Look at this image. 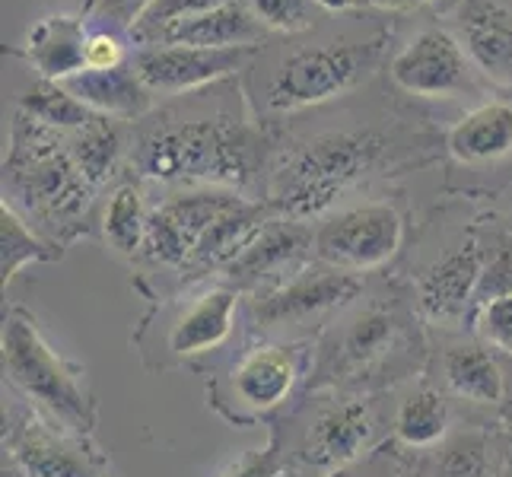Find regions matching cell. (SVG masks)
<instances>
[{"label":"cell","mask_w":512,"mask_h":477,"mask_svg":"<svg viewBox=\"0 0 512 477\" xmlns=\"http://www.w3.org/2000/svg\"><path fill=\"white\" fill-rule=\"evenodd\" d=\"M443 477H487V446L474 436H462L446 449Z\"/></svg>","instance_id":"cell-33"},{"label":"cell","mask_w":512,"mask_h":477,"mask_svg":"<svg viewBox=\"0 0 512 477\" xmlns=\"http://www.w3.org/2000/svg\"><path fill=\"white\" fill-rule=\"evenodd\" d=\"M280 477H303V474H293V471L287 474V471H284V474H280Z\"/></svg>","instance_id":"cell-41"},{"label":"cell","mask_w":512,"mask_h":477,"mask_svg":"<svg viewBox=\"0 0 512 477\" xmlns=\"http://www.w3.org/2000/svg\"><path fill=\"white\" fill-rule=\"evenodd\" d=\"M366 4L382 7V10H417L423 4H430V0H366Z\"/></svg>","instance_id":"cell-38"},{"label":"cell","mask_w":512,"mask_h":477,"mask_svg":"<svg viewBox=\"0 0 512 477\" xmlns=\"http://www.w3.org/2000/svg\"><path fill=\"white\" fill-rule=\"evenodd\" d=\"M20 112L58 134L61 131L74 134V131L90 128L93 121H99V115L93 109H86L64 83H55V80H39L32 90H26L20 96Z\"/></svg>","instance_id":"cell-24"},{"label":"cell","mask_w":512,"mask_h":477,"mask_svg":"<svg viewBox=\"0 0 512 477\" xmlns=\"http://www.w3.org/2000/svg\"><path fill=\"white\" fill-rule=\"evenodd\" d=\"M67 150H70V156H74L77 169L83 172V179L96 188L115 172L118 153H121V137L112 128L109 118H99L90 128L70 134Z\"/></svg>","instance_id":"cell-28"},{"label":"cell","mask_w":512,"mask_h":477,"mask_svg":"<svg viewBox=\"0 0 512 477\" xmlns=\"http://www.w3.org/2000/svg\"><path fill=\"white\" fill-rule=\"evenodd\" d=\"M264 35V26L255 20V13L229 0V4L191 16L185 23L169 26L153 45H194V48H236V45H255Z\"/></svg>","instance_id":"cell-19"},{"label":"cell","mask_w":512,"mask_h":477,"mask_svg":"<svg viewBox=\"0 0 512 477\" xmlns=\"http://www.w3.org/2000/svg\"><path fill=\"white\" fill-rule=\"evenodd\" d=\"M379 58V39L293 51L290 58L280 61L274 77L268 80L264 102H268L271 112H299L309 109V105H322L360 86L376 70Z\"/></svg>","instance_id":"cell-5"},{"label":"cell","mask_w":512,"mask_h":477,"mask_svg":"<svg viewBox=\"0 0 512 477\" xmlns=\"http://www.w3.org/2000/svg\"><path fill=\"white\" fill-rule=\"evenodd\" d=\"M125 64V45L112 32H93L86 45V70H112Z\"/></svg>","instance_id":"cell-35"},{"label":"cell","mask_w":512,"mask_h":477,"mask_svg":"<svg viewBox=\"0 0 512 477\" xmlns=\"http://www.w3.org/2000/svg\"><path fill=\"white\" fill-rule=\"evenodd\" d=\"M363 284L357 274L338 268H315L290 277L287 284H277L268 296L255 303V322L261 328L299 325L312 315H322L328 309H341L350 299H357Z\"/></svg>","instance_id":"cell-10"},{"label":"cell","mask_w":512,"mask_h":477,"mask_svg":"<svg viewBox=\"0 0 512 477\" xmlns=\"http://www.w3.org/2000/svg\"><path fill=\"white\" fill-rule=\"evenodd\" d=\"M229 4V0H153L150 10L140 16V23L131 29V35L140 45H153L160 35L175 26V23H185L191 16H201Z\"/></svg>","instance_id":"cell-30"},{"label":"cell","mask_w":512,"mask_h":477,"mask_svg":"<svg viewBox=\"0 0 512 477\" xmlns=\"http://www.w3.org/2000/svg\"><path fill=\"white\" fill-rule=\"evenodd\" d=\"M150 4L153 0H96V10L109 23L121 29H134L140 23V16L150 10Z\"/></svg>","instance_id":"cell-37"},{"label":"cell","mask_w":512,"mask_h":477,"mask_svg":"<svg viewBox=\"0 0 512 477\" xmlns=\"http://www.w3.org/2000/svg\"><path fill=\"white\" fill-rule=\"evenodd\" d=\"M147 220H150V214L144 210L140 191L134 185L115 188V194L109 198V204H105V214H102L105 242L121 255H134L137 249H144Z\"/></svg>","instance_id":"cell-27"},{"label":"cell","mask_w":512,"mask_h":477,"mask_svg":"<svg viewBox=\"0 0 512 477\" xmlns=\"http://www.w3.org/2000/svg\"><path fill=\"white\" fill-rule=\"evenodd\" d=\"M255 45L194 48V45H150L134 58L137 77L150 93H191L207 83L233 77L252 61Z\"/></svg>","instance_id":"cell-8"},{"label":"cell","mask_w":512,"mask_h":477,"mask_svg":"<svg viewBox=\"0 0 512 477\" xmlns=\"http://www.w3.org/2000/svg\"><path fill=\"white\" fill-rule=\"evenodd\" d=\"M239 309V293L229 287H214L201 293L194 303L182 309L169 328V350L175 357H201V353L217 350L229 334H233Z\"/></svg>","instance_id":"cell-17"},{"label":"cell","mask_w":512,"mask_h":477,"mask_svg":"<svg viewBox=\"0 0 512 477\" xmlns=\"http://www.w3.org/2000/svg\"><path fill=\"white\" fill-rule=\"evenodd\" d=\"M309 363L306 344H258L242 353L217 392L220 411L233 423H255L280 408Z\"/></svg>","instance_id":"cell-6"},{"label":"cell","mask_w":512,"mask_h":477,"mask_svg":"<svg viewBox=\"0 0 512 477\" xmlns=\"http://www.w3.org/2000/svg\"><path fill=\"white\" fill-rule=\"evenodd\" d=\"M306 249H315V236L306 226H299L296 220H271L252 239L249 249L229 264L226 274L242 287H255L261 280L280 277L284 271L296 268Z\"/></svg>","instance_id":"cell-16"},{"label":"cell","mask_w":512,"mask_h":477,"mask_svg":"<svg viewBox=\"0 0 512 477\" xmlns=\"http://www.w3.org/2000/svg\"><path fill=\"white\" fill-rule=\"evenodd\" d=\"M280 452H277V439H271L268 449H258V452H249L245 458L229 468L223 477H280Z\"/></svg>","instance_id":"cell-36"},{"label":"cell","mask_w":512,"mask_h":477,"mask_svg":"<svg viewBox=\"0 0 512 477\" xmlns=\"http://www.w3.org/2000/svg\"><path fill=\"white\" fill-rule=\"evenodd\" d=\"M392 80L414 96H452L468 83V55L449 32L423 29L392 61Z\"/></svg>","instance_id":"cell-11"},{"label":"cell","mask_w":512,"mask_h":477,"mask_svg":"<svg viewBox=\"0 0 512 477\" xmlns=\"http://www.w3.org/2000/svg\"><path fill=\"white\" fill-rule=\"evenodd\" d=\"M10 458L26 477H96L80 449H74L39 420H26L10 439Z\"/></svg>","instance_id":"cell-20"},{"label":"cell","mask_w":512,"mask_h":477,"mask_svg":"<svg viewBox=\"0 0 512 477\" xmlns=\"http://www.w3.org/2000/svg\"><path fill=\"white\" fill-rule=\"evenodd\" d=\"M443 373L452 392L465 401L500 404L506 395L500 366L484 347H452L443 360Z\"/></svg>","instance_id":"cell-23"},{"label":"cell","mask_w":512,"mask_h":477,"mask_svg":"<svg viewBox=\"0 0 512 477\" xmlns=\"http://www.w3.org/2000/svg\"><path fill=\"white\" fill-rule=\"evenodd\" d=\"M236 201L242 198L226 191H194V194H179V198L166 201L163 207H156L147 220L144 255L150 261L169 264V268H188L201 236Z\"/></svg>","instance_id":"cell-9"},{"label":"cell","mask_w":512,"mask_h":477,"mask_svg":"<svg viewBox=\"0 0 512 477\" xmlns=\"http://www.w3.org/2000/svg\"><path fill=\"white\" fill-rule=\"evenodd\" d=\"M86 45H90V32L80 16L51 13L26 32L23 55L42 80L67 83L86 70Z\"/></svg>","instance_id":"cell-13"},{"label":"cell","mask_w":512,"mask_h":477,"mask_svg":"<svg viewBox=\"0 0 512 477\" xmlns=\"http://www.w3.org/2000/svg\"><path fill=\"white\" fill-rule=\"evenodd\" d=\"M474 328H478L481 341H487L490 347L512 353V293L490 299L487 306L474 312Z\"/></svg>","instance_id":"cell-32"},{"label":"cell","mask_w":512,"mask_h":477,"mask_svg":"<svg viewBox=\"0 0 512 477\" xmlns=\"http://www.w3.org/2000/svg\"><path fill=\"white\" fill-rule=\"evenodd\" d=\"M449 430V408L436 392H414L398 404L395 436L411 449H430Z\"/></svg>","instance_id":"cell-26"},{"label":"cell","mask_w":512,"mask_h":477,"mask_svg":"<svg viewBox=\"0 0 512 477\" xmlns=\"http://www.w3.org/2000/svg\"><path fill=\"white\" fill-rule=\"evenodd\" d=\"M249 10L264 29L274 32H299L309 29V0H249Z\"/></svg>","instance_id":"cell-31"},{"label":"cell","mask_w":512,"mask_h":477,"mask_svg":"<svg viewBox=\"0 0 512 477\" xmlns=\"http://www.w3.org/2000/svg\"><path fill=\"white\" fill-rule=\"evenodd\" d=\"M4 191L26 207L32 220L64 229L86 214L93 185L83 179L70 150H61L55 131L20 112L4 163Z\"/></svg>","instance_id":"cell-2"},{"label":"cell","mask_w":512,"mask_h":477,"mask_svg":"<svg viewBox=\"0 0 512 477\" xmlns=\"http://www.w3.org/2000/svg\"><path fill=\"white\" fill-rule=\"evenodd\" d=\"M4 373L67 430L86 436L96 427V404L80 385V373L48 347L35 322L20 309L4 315Z\"/></svg>","instance_id":"cell-4"},{"label":"cell","mask_w":512,"mask_h":477,"mask_svg":"<svg viewBox=\"0 0 512 477\" xmlns=\"http://www.w3.org/2000/svg\"><path fill=\"white\" fill-rule=\"evenodd\" d=\"M134 166L156 182H214L245 188L255 179L258 140L239 121H175L144 134Z\"/></svg>","instance_id":"cell-1"},{"label":"cell","mask_w":512,"mask_h":477,"mask_svg":"<svg viewBox=\"0 0 512 477\" xmlns=\"http://www.w3.org/2000/svg\"><path fill=\"white\" fill-rule=\"evenodd\" d=\"M312 4H319L331 13H344V10H360L366 7V0H312Z\"/></svg>","instance_id":"cell-39"},{"label":"cell","mask_w":512,"mask_h":477,"mask_svg":"<svg viewBox=\"0 0 512 477\" xmlns=\"http://www.w3.org/2000/svg\"><path fill=\"white\" fill-rule=\"evenodd\" d=\"M268 210L271 207L236 201L201 236L191 264H198V268H223L226 271L229 264H233L245 249H249L252 239L261 233V229L268 226Z\"/></svg>","instance_id":"cell-22"},{"label":"cell","mask_w":512,"mask_h":477,"mask_svg":"<svg viewBox=\"0 0 512 477\" xmlns=\"http://www.w3.org/2000/svg\"><path fill=\"white\" fill-rule=\"evenodd\" d=\"M512 293V245H503V249L493 255L478 280V290H474V312L481 306H487L490 299H500Z\"/></svg>","instance_id":"cell-34"},{"label":"cell","mask_w":512,"mask_h":477,"mask_svg":"<svg viewBox=\"0 0 512 477\" xmlns=\"http://www.w3.org/2000/svg\"><path fill=\"white\" fill-rule=\"evenodd\" d=\"M373 436H376V420L363 401L331 404L309 427L303 462L322 471H344L369 449Z\"/></svg>","instance_id":"cell-12"},{"label":"cell","mask_w":512,"mask_h":477,"mask_svg":"<svg viewBox=\"0 0 512 477\" xmlns=\"http://www.w3.org/2000/svg\"><path fill=\"white\" fill-rule=\"evenodd\" d=\"M484 255L478 245H465L423 274L420 306L433 322H458L474 306V290L484 271Z\"/></svg>","instance_id":"cell-15"},{"label":"cell","mask_w":512,"mask_h":477,"mask_svg":"<svg viewBox=\"0 0 512 477\" xmlns=\"http://www.w3.org/2000/svg\"><path fill=\"white\" fill-rule=\"evenodd\" d=\"M398 334V322L392 312L385 309H366L360 315L350 318V325L341 338V350H344V360L353 366H366L379 360L382 353L392 347Z\"/></svg>","instance_id":"cell-29"},{"label":"cell","mask_w":512,"mask_h":477,"mask_svg":"<svg viewBox=\"0 0 512 477\" xmlns=\"http://www.w3.org/2000/svg\"><path fill=\"white\" fill-rule=\"evenodd\" d=\"M512 150V105L490 102L468 112L449 131V153L458 163L478 166L500 159Z\"/></svg>","instance_id":"cell-21"},{"label":"cell","mask_w":512,"mask_h":477,"mask_svg":"<svg viewBox=\"0 0 512 477\" xmlns=\"http://www.w3.org/2000/svg\"><path fill=\"white\" fill-rule=\"evenodd\" d=\"M331 477H363V474H347V471H334Z\"/></svg>","instance_id":"cell-40"},{"label":"cell","mask_w":512,"mask_h":477,"mask_svg":"<svg viewBox=\"0 0 512 477\" xmlns=\"http://www.w3.org/2000/svg\"><path fill=\"white\" fill-rule=\"evenodd\" d=\"M55 258H61L58 245L45 242L20 214H16L13 204L4 201V207H0V274H4V287L26 268V264H42Z\"/></svg>","instance_id":"cell-25"},{"label":"cell","mask_w":512,"mask_h":477,"mask_svg":"<svg viewBox=\"0 0 512 477\" xmlns=\"http://www.w3.org/2000/svg\"><path fill=\"white\" fill-rule=\"evenodd\" d=\"M401 236L404 223L395 207L363 204L331 214L315 229V255L328 268L360 274L392 261L401 249Z\"/></svg>","instance_id":"cell-7"},{"label":"cell","mask_w":512,"mask_h":477,"mask_svg":"<svg viewBox=\"0 0 512 477\" xmlns=\"http://www.w3.org/2000/svg\"><path fill=\"white\" fill-rule=\"evenodd\" d=\"M64 86L99 118L137 121L140 115L150 112V90L128 64L112 70H83V74L70 77Z\"/></svg>","instance_id":"cell-18"},{"label":"cell","mask_w":512,"mask_h":477,"mask_svg":"<svg viewBox=\"0 0 512 477\" xmlns=\"http://www.w3.org/2000/svg\"><path fill=\"white\" fill-rule=\"evenodd\" d=\"M458 26L468 58L497 83H512V10L500 0H465Z\"/></svg>","instance_id":"cell-14"},{"label":"cell","mask_w":512,"mask_h":477,"mask_svg":"<svg viewBox=\"0 0 512 477\" xmlns=\"http://www.w3.org/2000/svg\"><path fill=\"white\" fill-rule=\"evenodd\" d=\"M379 153L382 140L373 131L315 137L280 163L268 207L290 220L322 214L376 166Z\"/></svg>","instance_id":"cell-3"}]
</instances>
